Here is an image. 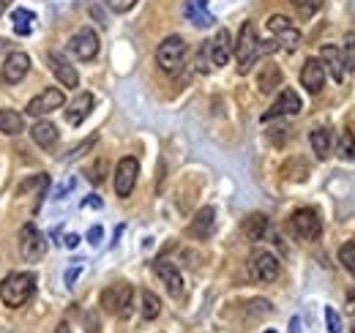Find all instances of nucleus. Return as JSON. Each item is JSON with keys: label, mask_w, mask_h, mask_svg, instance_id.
I'll list each match as a JSON object with an SVG mask.
<instances>
[{"label": "nucleus", "mask_w": 355, "mask_h": 333, "mask_svg": "<svg viewBox=\"0 0 355 333\" xmlns=\"http://www.w3.org/2000/svg\"><path fill=\"white\" fill-rule=\"evenodd\" d=\"M249 273H252V279L254 282H276L279 279V259L270 254V251H252V257H249Z\"/></svg>", "instance_id": "nucleus-8"}, {"label": "nucleus", "mask_w": 355, "mask_h": 333, "mask_svg": "<svg viewBox=\"0 0 355 333\" xmlns=\"http://www.w3.org/2000/svg\"><path fill=\"white\" fill-rule=\"evenodd\" d=\"M22 128H25V123H22V115H19V112H14V110H0V131H3V134L17 137Z\"/></svg>", "instance_id": "nucleus-28"}, {"label": "nucleus", "mask_w": 355, "mask_h": 333, "mask_svg": "<svg viewBox=\"0 0 355 333\" xmlns=\"http://www.w3.org/2000/svg\"><path fill=\"white\" fill-rule=\"evenodd\" d=\"M153 271L164 282V287H167V292L173 298H183V276H180V271H178L170 259H156L153 262Z\"/></svg>", "instance_id": "nucleus-17"}, {"label": "nucleus", "mask_w": 355, "mask_h": 333, "mask_svg": "<svg viewBox=\"0 0 355 333\" xmlns=\"http://www.w3.org/2000/svg\"><path fill=\"white\" fill-rule=\"evenodd\" d=\"M320 58H322V66L331 71V77H334L336 83H345V77H347V71H345V66H347L345 52H342L336 44H325V46L320 49Z\"/></svg>", "instance_id": "nucleus-18"}, {"label": "nucleus", "mask_w": 355, "mask_h": 333, "mask_svg": "<svg viewBox=\"0 0 355 333\" xmlns=\"http://www.w3.org/2000/svg\"><path fill=\"white\" fill-rule=\"evenodd\" d=\"M101 238H104V230H101V224L90 227V230H88V244H93V246H98V244H101Z\"/></svg>", "instance_id": "nucleus-38"}, {"label": "nucleus", "mask_w": 355, "mask_h": 333, "mask_svg": "<svg viewBox=\"0 0 355 333\" xmlns=\"http://www.w3.org/2000/svg\"><path fill=\"white\" fill-rule=\"evenodd\" d=\"M290 3L295 6V11H298L301 17H311V14H317V11L322 8L325 0H290Z\"/></svg>", "instance_id": "nucleus-32"}, {"label": "nucleus", "mask_w": 355, "mask_h": 333, "mask_svg": "<svg viewBox=\"0 0 355 333\" xmlns=\"http://www.w3.org/2000/svg\"><path fill=\"white\" fill-rule=\"evenodd\" d=\"M31 137H33V142L39 145V148H44V151H52L55 145H58V126L49 123V121H39V123H33L31 128Z\"/></svg>", "instance_id": "nucleus-22"}, {"label": "nucleus", "mask_w": 355, "mask_h": 333, "mask_svg": "<svg viewBox=\"0 0 355 333\" xmlns=\"http://www.w3.org/2000/svg\"><path fill=\"white\" fill-rule=\"evenodd\" d=\"M63 104H66V96H63L60 87H44L39 96H33V99L28 101V115H31V118H44L49 112L60 110Z\"/></svg>", "instance_id": "nucleus-9"}, {"label": "nucleus", "mask_w": 355, "mask_h": 333, "mask_svg": "<svg viewBox=\"0 0 355 333\" xmlns=\"http://www.w3.org/2000/svg\"><path fill=\"white\" fill-rule=\"evenodd\" d=\"M80 273H83V268H80V265H71V268L66 271V287H69V290L74 287V282L80 279Z\"/></svg>", "instance_id": "nucleus-37"}, {"label": "nucleus", "mask_w": 355, "mask_h": 333, "mask_svg": "<svg viewBox=\"0 0 355 333\" xmlns=\"http://www.w3.org/2000/svg\"><path fill=\"white\" fill-rule=\"evenodd\" d=\"M266 333H276V331H266Z\"/></svg>", "instance_id": "nucleus-46"}, {"label": "nucleus", "mask_w": 355, "mask_h": 333, "mask_svg": "<svg viewBox=\"0 0 355 333\" xmlns=\"http://www.w3.org/2000/svg\"><path fill=\"white\" fill-rule=\"evenodd\" d=\"M107 3V8H112L115 14H126V11H132L134 6H137V0H104Z\"/></svg>", "instance_id": "nucleus-36"}, {"label": "nucleus", "mask_w": 355, "mask_h": 333, "mask_svg": "<svg viewBox=\"0 0 355 333\" xmlns=\"http://www.w3.org/2000/svg\"><path fill=\"white\" fill-rule=\"evenodd\" d=\"M19 254H22V259H28V262H39L46 254V241H44V235L39 232L36 224H25V227L19 230Z\"/></svg>", "instance_id": "nucleus-7"}, {"label": "nucleus", "mask_w": 355, "mask_h": 333, "mask_svg": "<svg viewBox=\"0 0 355 333\" xmlns=\"http://www.w3.org/2000/svg\"><path fill=\"white\" fill-rule=\"evenodd\" d=\"M282 69L276 66V63H266V66H260V74H257V87H260V93H273L276 87H282Z\"/></svg>", "instance_id": "nucleus-23"}, {"label": "nucleus", "mask_w": 355, "mask_h": 333, "mask_svg": "<svg viewBox=\"0 0 355 333\" xmlns=\"http://www.w3.org/2000/svg\"><path fill=\"white\" fill-rule=\"evenodd\" d=\"M31 71V58L25 52H11L3 63V83L6 85H19Z\"/></svg>", "instance_id": "nucleus-13"}, {"label": "nucleus", "mask_w": 355, "mask_h": 333, "mask_svg": "<svg viewBox=\"0 0 355 333\" xmlns=\"http://www.w3.org/2000/svg\"><path fill=\"white\" fill-rule=\"evenodd\" d=\"M52 333H71V328H69V323H60Z\"/></svg>", "instance_id": "nucleus-43"}, {"label": "nucleus", "mask_w": 355, "mask_h": 333, "mask_svg": "<svg viewBox=\"0 0 355 333\" xmlns=\"http://www.w3.org/2000/svg\"><path fill=\"white\" fill-rule=\"evenodd\" d=\"M183 17L194 28H211V25H216V17L211 14L208 0H186L183 3Z\"/></svg>", "instance_id": "nucleus-19"}, {"label": "nucleus", "mask_w": 355, "mask_h": 333, "mask_svg": "<svg viewBox=\"0 0 355 333\" xmlns=\"http://www.w3.org/2000/svg\"><path fill=\"white\" fill-rule=\"evenodd\" d=\"M132 300H134V287L129 282H115L107 290L101 292V309L112 317L126 320L132 314Z\"/></svg>", "instance_id": "nucleus-3"}, {"label": "nucleus", "mask_w": 355, "mask_h": 333, "mask_svg": "<svg viewBox=\"0 0 355 333\" xmlns=\"http://www.w3.org/2000/svg\"><path fill=\"white\" fill-rule=\"evenodd\" d=\"M85 175H88L90 183H104V175H107V162H104V159H101V162H96V164L90 166Z\"/></svg>", "instance_id": "nucleus-33"}, {"label": "nucleus", "mask_w": 355, "mask_h": 333, "mask_svg": "<svg viewBox=\"0 0 355 333\" xmlns=\"http://www.w3.org/2000/svg\"><path fill=\"white\" fill-rule=\"evenodd\" d=\"M31 189L39 194V197H36V205H33V208L39 210V208H42V200H44L46 189H49V175H46V172H42V175H36V178L25 180V183L19 186V191H17V194H25V191H31Z\"/></svg>", "instance_id": "nucleus-26"}, {"label": "nucleus", "mask_w": 355, "mask_h": 333, "mask_svg": "<svg viewBox=\"0 0 355 333\" xmlns=\"http://www.w3.org/2000/svg\"><path fill=\"white\" fill-rule=\"evenodd\" d=\"M69 49L77 60H93L98 55V36L93 28H80L71 39H69Z\"/></svg>", "instance_id": "nucleus-11"}, {"label": "nucleus", "mask_w": 355, "mask_h": 333, "mask_svg": "<svg viewBox=\"0 0 355 333\" xmlns=\"http://www.w3.org/2000/svg\"><path fill=\"white\" fill-rule=\"evenodd\" d=\"M46 63H49V69H52V74L58 77V83L63 85V87H77L80 85V74H77V69L60 55V52H46Z\"/></svg>", "instance_id": "nucleus-15"}, {"label": "nucleus", "mask_w": 355, "mask_h": 333, "mask_svg": "<svg viewBox=\"0 0 355 333\" xmlns=\"http://www.w3.org/2000/svg\"><path fill=\"white\" fill-rule=\"evenodd\" d=\"M309 139L311 151L317 153V159H328V153H331V131L328 128H314Z\"/></svg>", "instance_id": "nucleus-27"}, {"label": "nucleus", "mask_w": 355, "mask_h": 333, "mask_svg": "<svg viewBox=\"0 0 355 333\" xmlns=\"http://www.w3.org/2000/svg\"><path fill=\"white\" fill-rule=\"evenodd\" d=\"M325 323H328V333H342V320H339L336 309L325 306Z\"/></svg>", "instance_id": "nucleus-35"}, {"label": "nucleus", "mask_w": 355, "mask_h": 333, "mask_svg": "<svg viewBox=\"0 0 355 333\" xmlns=\"http://www.w3.org/2000/svg\"><path fill=\"white\" fill-rule=\"evenodd\" d=\"M214 230H216V208L205 205V208H200L194 213V219L189 224V235L197 238V241H208L214 235Z\"/></svg>", "instance_id": "nucleus-14"}, {"label": "nucleus", "mask_w": 355, "mask_h": 333, "mask_svg": "<svg viewBox=\"0 0 355 333\" xmlns=\"http://www.w3.org/2000/svg\"><path fill=\"white\" fill-rule=\"evenodd\" d=\"M339 153L342 159H355V131L353 128H345L342 137H339Z\"/></svg>", "instance_id": "nucleus-30"}, {"label": "nucleus", "mask_w": 355, "mask_h": 333, "mask_svg": "<svg viewBox=\"0 0 355 333\" xmlns=\"http://www.w3.org/2000/svg\"><path fill=\"white\" fill-rule=\"evenodd\" d=\"M260 36H257V28L254 22H243L241 25V33H238V42L232 46L235 58H238V74H249L252 66L257 63V58L263 55V46H260Z\"/></svg>", "instance_id": "nucleus-2"}, {"label": "nucleus", "mask_w": 355, "mask_h": 333, "mask_svg": "<svg viewBox=\"0 0 355 333\" xmlns=\"http://www.w3.org/2000/svg\"><path fill=\"white\" fill-rule=\"evenodd\" d=\"M36 292V276L28 271H14L0 282V300L8 309H19L25 306Z\"/></svg>", "instance_id": "nucleus-1"}, {"label": "nucleus", "mask_w": 355, "mask_h": 333, "mask_svg": "<svg viewBox=\"0 0 355 333\" xmlns=\"http://www.w3.org/2000/svg\"><path fill=\"white\" fill-rule=\"evenodd\" d=\"M290 230L301 241H317L322 235V219L314 208H298L290 216Z\"/></svg>", "instance_id": "nucleus-6"}, {"label": "nucleus", "mask_w": 355, "mask_h": 333, "mask_svg": "<svg viewBox=\"0 0 355 333\" xmlns=\"http://www.w3.org/2000/svg\"><path fill=\"white\" fill-rule=\"evenodd\" d=\"M11 25H14V33L17 36H31L33 33V25H36V14L28 11V8H17L11 14Z\"/></svg>", "instance_id": "nucleus-25"}, {"label": "nucleus", "mask_w": 355, "mask_h": 333, "mask_svg": "<svg viewBox=\"0 0 355 333\" xmlns=\"http://www.w3.org/2000/svg\"><path fill=\"white\" fill-rule=\"evenodd\" d=\"M301 85H304L309 93H320V90H322V85H325V66H322V60L309 58V60L304 63V69H301Z\"/></svg>", "instance_id": "nucleus-20"}, {"label": "nucleus", "mask_w": 355, "mask_h": 333, "mask_svg": "<svg viewBox=\"0 0 355 333\" xmlns=\"http://www.w3.org/2000/svg\"><path fill=\"white\" fill-rule=\"evenodd\" d=\"M230 55H232V36H230V31L227 28H219L216 31V36L208 42V58H211V66H227V60H230Z\"/></svg>", "instance_id": "nucleus-16"}, {"label": "nucleus", "mask_w": 355, "mask_h": 333, "mask_svg": "<svg viewBox=\"0 0 355 333\" xmlns=\"http://www.w3.org/2000/svg\"><path fill=\"white\" fill-rule=\"evenodd\" d=\"M268 31H270V36L276 39V44L284 46L287 52H295V49H298V44H301V31L295 28V22H293L290 17H284V14L268 17Z\"/></svg>", "instance_id": "nucleus-5"}, {"label": "nucleus", "mask_w": 355, "mask_h": 333, "mask_svg": "<svg viewBox=\"0 0 355 333\" xmlns=\"http://www.w3.org/2000/svg\"><path fill=\"white\" fill-rule=\"evenodd\" d=\"M339 262H342V268H345L350 276H355V241L345 244V246L339 249Z\"/></svg>", "instance_id": "nucleus-31"}, {"label": "nucleus", "mask_w": 355, "mask_h": 333, "mask_svg": "<svg viewBox=\"0 0 355 333\" xmlns=\"http://www.w3.org/2000/svg\"><path fill=\"white\" fill-rule=\"evenodd\" d=\"M90 112H93V93H80V96L69 104V110H66V121H69L71 126H80Z\"/></svg>", "instance_id": "nucleus-21"}, {"label": "nucleus", "mask_w": 355, "mask_h": 333, "mask_svg": "<svg viewBox=\"0 0 355 333\" xmlns=\"http://www.w3.org/2000/svg\"><path fill=\"white\" fill-rule=\"evenodd\" d=\"M266 232H268V216H263V213H252V216H246V221H243V235H246L252 244L263 241Z\"/></svg>", "instance_id": "nucleus-24"}, {"label": "nucleus", "mask_w": 355, "mask_h": 333, "mask_svg": "<svg viewBox=\"0 0 355 333\" xmlns=\"http://www.w3.org/2000/svg\"><path fill=\"white\" fill-rule=\"evenodd\" d=\"M186 55H189L186 42L180 36H167L156 49V66L164 74H178L183 69V63H186Z\"/></svg>", "instance_id": "nucleus-4"}, {"label": "nucleus", "mask_w": 355, "mask_h": 333, "mask_svg": "<svg viewBox=\"0 0 355 333\" xmlns=\"http://www.w3.org/2000/svg\"><path fill=\"white\" fill-rule=\"evenodd\" d=\"M96 139H98V134H93V137H88V139H85V142H83V145H77V148H71V151H69V156H66V159H80V156H85V153H88L90 148H93V145H96Z\"/></svg>", "instance_id": "nucleus-34"}, {"label": "nucleus", "mask_w": 355, "mask_h": 333, "mask_svg": "<svg viewBox=\"0 0 355 333\" xmlns=\"http://www.w3.org/2000/svg\"><path fill=\"white\" fill-rule=\"evenodd\" d=\"M139 311H142V320H156L159 311H162V300H159V295L150 290H142V306H139Z\"/></svg>", "instance_id": "nucleus-29"}, {"label": "nucleus", "mask_w": 355, "mask_h": 333, "mask_svg": "<svg viewBox=\"0 0 355 333\" xmlns=\"http://www.w3.org/2000/svg\"><path fill=\"white\" fill-rule=\"evenodd\" d=\"M298 112H301V96H298L295 90L284 87V90L279 93V99L273 101V107L263 115V121L268 123V121H273V118H282V115H298Z\"/></svg>", "instance_id": "nucleus-12"}, {"label": "nucleus", "mask_w": 355, "mask_h": 333, "mask_svg": "<svg viewBox=\"0 0 355 333\" xmlns=\"http://www.w3.org/2000/svg\"><path fill=\"white\" fill-rule=\"evenodd\" d=\"M290 333H301V320H298V317L290 320Z\"/></svg>", "instance_id": "nucleus-42"}, {"label": "nucleus", "mask_w": 355, "mask_h": 333, "mask_svg": "<svg viewBox=\"0 0 355 333\" xmlns=\"http://www.w3.org/2000/svg\"><path fill=\"white\" fill-rule=\"evenodd\" d=\"M137 175H139V162L134 156H123L115 166V191L121 200L132 197L134 186H137Z\"/></svg>", "instance_id": "nucleus-10"}, {"label": "nucleus", "mask_w": 355, "mask_h": 333, "mask_svg": "<svg viewBox=\"0 0 355 333\" xmlns=\"http://www.w3.org/2000/svg\"><path fill=\"white\" fill-rule=\"evenodd\" d=\"M80 241H83L80 235H66V241H63V246H66V249H77V246H80Z\"/></svg>", "instance_id": "nucleus-40"}, {"label": "nucleus", "mask_w": 355, "mask_h": 333, "mask_svg": "<svg viewBox=\"0 0 355 333\" xmlns=\"http://www.w3.org/2000/svg\"><path fill=\"white\" fill-rule=\"evenodd\" d=\"M83 205H85V208H101V200H98L96 194H90V197L85 200V203H83Z\"/></svg>", "instance_id": "nucleus-41"}, {"label": "nucleus", "mask_w": 355, "mask_h": 333, "mask_svg": "<svg viewBox=\"0 0 355 333\" xmlns=\"http://www.w3.org/2000/svg\"><path fill=\"white\" fill-rule=\"evenodd\" d=\"M345 311H347V314H355V290L347 292V300H345Z\"/></svg>", "instance_id": "nucleus-39"}, {"label": "nucleus", "mask_w": 355, "mask_h": 333, "mask_svg": "<svg viewBox=\"0 0 355 333\" xmlns=\"http://www.w3.org/2000/svg\"><path fill=\"white\" fill-rule=\"evenodd\" d=\"M347 42H350V46H353V49H355V31H353V33H350V39H347Z\"/></svg>", "instance_id": "nucleus-45"}, {"label": "nucleus", "mask_w": 355, "mask_h": 333, "mask_svg": "<svg viewBox=\"0 0 355 333\" xmlns=\"http://www.w3.org/2000/svg\"><path fill=\"white\" fill-rule=\"evenodd\" d=\"M8 6H11V0H0V17L6 14V8H8Z\"/></svg>", "instance_id": "nucleus-44"}, {"label": "nucleus", "mask_w": 355, "mask_h": 333, "mask_svg": "<svg viewBox=\"0 0 355 333\" xmlns=\"http://www.w3.org/2000/svg\"><path fill=\"white\" fill-rule=\"evenodd\" d=\"M353 333H355V325H353Z\"/></svg>", "instance_id": "nucleus-47"}]
</instances>
